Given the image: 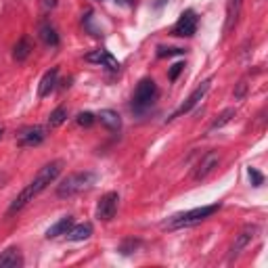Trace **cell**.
Wrapping results in <instances>:
<instances>
[{
    "label": "cell",
    "instance_id": "1",
    "mask_svg": "<svg viewBox=\"0 0 268 268\" xmlns=\"http://www.w3.org/2000/svg\"><path fill=\"white\" fill-rule=\"evenodd\" d=\"M61 170H63V161H61V159H55V161H51V164L42 166V168L38 170L36 176L30 180V184L15 197L13 201H11L9 214H15V212H19V209L26 207L30 201H34V197H38V195L46 189V186L57 180V176L61 174Z\"/></svg>",
    "mask_w": 268,
    "mask_h": 268
},
{
    "label": "cell",
    "instance_id": "2",
    "mask_svg": "<svg viewBox=\"0 0 268 268\" xmlns=\"http://www.w3.org/2000/svg\"><path fill=\"white\" fill-rule=\"evenodd\" d=\"M220 209V203H212V205H201V207H195V209H189V212H182V214H176L168 218L161 228L166 230H178V228H189V226H195L207 220L212 214H216Z\"/></svg>",
    "mask_w": 268,
    "mask_h": 268
},
{
    "label": "cell",
    "instance_id": "3",
    "mask_svg": "<svg viewBox=\"0 0 268 268\" xmlns=\"http://www.w3.org/2000/svg\"><path fill=\"white\" fill-rule=\"evenodd\" d=\"M97 184V174L95 172H74L65 176L61 180V184L57 186V197H61V199H69V197H76L84 191H90L92 186Z\"/></svg>",
    "mask_w": 268,
    "mask_h": 268
},
{
    "label": "cell",
    "instance_id": "4",
    "mask_svg": "<svg viewBox=\"0 0 268 268\" xmlns=\"http://www.w3.org/2000/svg\"><path fill=\"white\" fill-rule=\"evenodd\" d=\"M157 95V86H155V80H151V78H145L138 82L136 90H134V97H132V103H134V107L136 109H143V107H149L151 103H153Z\"/></svg>",
    "mask_w": 268,
    "mask_h": 268
},
{
    "label": "cell",
    "instance_id": "5",
    "mask_svg": "<svg viewBox=\"0 0 268 268\" xmlns=\"http://www.w3.org/2000/svg\"><path fill=\"white\" fill-rule=\"evenodd\" d=\"M197 23H199V19H197L195 11H191V9L184 11V13L178 17L176 26L172 28V36H176V38H191V36H195Z\"/></svg>",
    "mask_w": 268,
    "mask_h": 268
},
{
    "label": "cell",
    "instance_id": "6",
    "mask_svg": "<svg viewBox=\"0 0 268 268\" xmlns=\"http://www.w3.org/2000/svg\"><path fill=\"white\" fill-rule=\"evenodd\" d=\"M118 205H120V195L111 191V193H105L99 203H97V218L101 220V222H109V220H113L115 212H118Z\"/></svg>",
    "mask_w": 268,
    "mask_h": 268
},
{
    "label": "cell",
    "instance_id": "7",
    "mask_svg": "<svg viewBox=\"0 0 268 268\" xmlns=\"http://www.w3.org/2000/svg\"><path fill=\"white\" fill-rule=\"evenodd\" d=\"M209 86H212V80H205V82H201V84L197 86V88L191 92V95H189V99H186V101L180 105V107H178L176 111H174V113L170 115V118H168V122H172L174 118H180V115H184V113H189V111L195 107L197 103H199V101H203V97L207 95Z\"/></svg>",
    "mask_w": 268,
    "mask_h": 268
},
{
    "label": "cell",
    "instance_id": "8",
    "mask_svg": "<svg viewBox=\"0 0 268 268\" xmlns=\"http://www.w3.org/2000/svg\"><path fill=\"white\" fill-rule=\"evenodd\" d=\"M258 224H245L241 228V232L237 235V239H235V243H232V247H230V260H235L237 255L245 249L249 243L255 239V235H258Z\"/></svg>",
    "mask_w": 268,
    "mask_h": 268
},
{
    "label": "cell",
    "instance_id": "9",
    "mask_svg": "<svg viewBox=\"0 0 268 268\" xmlns=\"http://www.w3.org/2000/svg\"><path fill=\"white\" fill-rule=\"evenodd\" d=\"M46 138V128L42 126H30L23 128L17 136V145L19 147H38L40 143H44Z\"/></svg>",
    "mask_w": 268,
    "mask_h": 268
},
{
    "label": "cell",
    "instance_id": "10",
    "mask_svg": "<svg viewBox=\"0 0 268 268\" xmlns=\"http://www.w3.org/2000/svg\"><path fill=\"white\" fill-rule=\"evenodd\" d=\"M218 164H220L218 151H207V153L201 157L199 164H197V168H195V172H193V178H195V180L207 178L209 174L214 172V168H218Z\"/></svg>",
    "mask_w": 268,
    "mask_h": 268
},
{
    "label": "cell",
    "instance_id": "11",
    "mask_svg": "<svg viewBox=\"0 0 268 268\" xmlns=\"http://www.w3.org/2000/svg\"><path fill=\"white\" fill-rule=\"evenodd\" d=\"M57 78H59V67H51L40 80V86H38V97L44 99L49 97L51 92L57 88Z\"/></svg>",
    "mask_w": 268,
    "mask_h": 268
},
{
    "label": "cell",
    "instance_id": "12",
    "mask_svg": "<svg viewBox=\"0 0 268 268\" xmlns=\"http://www.w3.org/2000/svg\"><path fill=\"white\" fill-rule=\"evenodd\" d=\"M241 7H243V0H228L226 5V23H224V36L235 30L237 21H239V15H241Z\"/></svg>",
    "mask_w": 268,
    "mask_h": 268
},
{
    "label": "cell",
    "instance_id": "13",
    "mask_svg": "<svg viewBox=\"0 0 268 268\" xmlns=\"http://www.w3.org/2000/svg\"><path fill=\"white\" fill-rule=\"evenodd\" d=\"M86 61L105 65V67H109L111 72H118V69H120V61H118V59H113V57H111L107 51H95V53H88V55H86Z\"/></svg>",
    "mask_w": 268,
    "mask_h": 268
},
{
    "label": "cell",
    "instance_id": "14",
    "mask_svg": "<svg viewBox=\"0 0 268 268\" xmlns=\"http://www.w3.org/2000/svg\"><path fill=\"white\" fill-rule=\"evenodd\" d=\"M97 120H99L105 128H109V130H115V132H118L120 128H122V118H120V113H118V111H113V109H103V111L97 115Z\"/></svg>",
    "mask_w": 268,
    "mask_h": 268
},
{
    "label": "cell",
    "instance_id": "15",
    "mask_svg": "<svg viewBox=\"0 0 268 268\" xmlns=\"http://www.w3.org/2000/svg\"><path fill=\"white\" fill-rule=\"evenodd\" d=\"M23 264V258L19 253V247H9L0 255V268H17Z\"/></svg>",
    "mask_w": 268,
    "mask_h": 268
},
{
    "label": "cell",
    "instance_id": "16",
    "mask_svg": "<svg viewBox=\"0 0 268 268\" xmlns=\"http://www.w3.org/2000/svg\"><path fill=\"white\" fill-rule=\"evenodd\" d=\"M72 226H74V218L72 216H65L57 224H53L49 230H46V239H57V237H61V235H67Z\"/></svg>",
    "mask_w": 268,
    "mask_h": 268
},
{
    "label": "cell",
    "instance_id": "17",
    "mask_svg": "<svg viewBox=\"0 0 268 268\" xmlns=\"http://www.w3.org/2000/svg\"><path fill=\"white\" fill-rule=\"evenodd\" d=\"M38 34H40V40H42L46 46H59V34H57L55 26H51L49 21L42 23L40 30H38Z\"/></svg>",
    "mask_w": 268,
    "mask_h": 268
},
{
    "label": "cell",
    "instance_id": "18",
    "mask_svg": "<svg viewBox=\"0 0 268 268\" xmlns=\"http://www.w3.org/2000/svg\"><path fill=\"white\" fill-rule=\"evenodd\" d=\"M32 51H34V46H32V40L28 38V36H23L17 44H15V49H13V59L15 61H26L28 57L32 55Z\"/></svg>",
    "mask_w": 268,
    "mask_h": 268
},
{
    "label": "cell",
    "instance_id": "19",
    "mask_svg": "<svg viewBox=\"0 0 268 268\" xmlns=\"http://www.w3.org/2000/svg\"><path fill=\"white\" fill-rule=\"evenodd\" d=\"M90 235H92V224L90 222H84V224H78V226L69 228L67 239L69 241H86Z\"/></svg>",
    "mask_w": 268,
    "mask_h": 268
},
{
    "label": "cell",
    "instance_id": "20",
    "mask_svg": "<svg viewBox=\"0 0 268 268\" xmlns=\"http://www.w3.org/2000/svg\"><path fill=\"white\" fill-rule=\"evenodd\" d=\"M237 115V111H235V107H228V109H224L222 113L218 115V118L212 122V126H209V130H218V128H222V126H226L232 118Z\"/></svg>",
    "mask_w": 268,
    "mask_h": 268
},
{
    "label": "cell",
    "instance_id": "21",
    "mask_svg": "<svg viewBox=\"0 0 268 268\" xmlns=\"http://www.w3.org/2000/svg\"><path fill=\"white\" fill-rule=\"evenodd\" d=\"M65 120H67V109H65V107H57V109L49 115V126H51V128H57V126H61Z\"/></svg>",
    "mask_w": 268,
    "mask_h": 268
},
{
    "label": "cell",
    "instance_id": "22",
    "mask_svg": "<svg viewBox=\"0 0 268 268\" xmlns=\"http://www.w3.org/2000/svg\"><path fill=\"white\" fill-rule=\"evenodd\" d=\"M76 122H78V126H82V128H90L92 124L97 122V115L90 113V111H82V113H78Z\"/></svg>",
    "mask_w": 268,
    "mask_h": 268
},
{
    "label": "cell",
    "instance_id": "23",
    "mask_svg": "<svg viewBox=\"0 0 268 268\" xmlns=\"http://www.w3.org/2000/svg\"><path fill=\"white\" fill-rule=\"evenodd\" d=\"M141 245V241L138 239H126L122 245H120V251L124 253V255H128V253H132V251H136V247Z\"/></svg>",
    "mask_w": 268,
    "mask_h": 268
},
{
    "label": "cell",
    "instance_id": "24",
    "mask_svg": "<svg viewBox=\"0 0 268 268\" xmlns=\"http://www.w3.org/2000/svg\"><path fill=\"white\" fill-rule=\"evenodd\" d=\"M174 55H184V49H166V46H159L157 49V57L159 59H166V57H174Z\"/></svg>",
    "mask_w": 268,
    "mask_h": 268
},
{
    "label": "cell",
    "instance_id": "25",
    "mask_svg": "<svg viewBox=\"0 0 268 268\" xmlns=\"http://www.w3.org/2000/svg\"><path fill=\"white\" fill-rule=\"evenodd\" d=\"M247 174H249V178H251V184H253V186H262V184H264V176H262V174L255 170V168H249Z\"/></svg>",
    "mask_w": 268,
    "mask_h": 268
},
{
    "label": "cell",
    "instance_id": "26",
    "mask_svg": "<svg viewBox=\"0 0 268 268\" xmlns=\"http://www.w3.org/2000/svg\"><path fill=\"white\" fill-rule=\"evenodd\" d=\"M182 69H184V63H174L172 65V69H170V80H176L178 76H180V72H182Z\"/></svg>",
    "mask_w": 268,
    "mask_h": 268
},
{
    "label": "cell",
    "instance_id": "27",
    "mask_svg": "<svg viewBox=\"0 0 268 268\" xmlns=\"http://www.w3.org/2000/svg\"><path fill=\"white\" fill-rule=\"evenodd\" d=\"M245 90H247V84H245V80H241V82L237 84V90H235V99L245 97Z\"/></svg>",
    "mask_w": 268,
    "mask_h": 268
},
{
    "label": "cell",
    "instance_id": "28",
    "mask_svg": "<svg viewBox=\"0 0 268 268\" xmlns=\"http://www.w3.org/2000/svg\"><path fill=\"white\" fill-rule=\"evenodd\" d=\"M3 132H5V130H3V128H0V138H3Z\"/></svg>",
    "mask_w": 268,
    "mask_h": 268
}]
</instances>
